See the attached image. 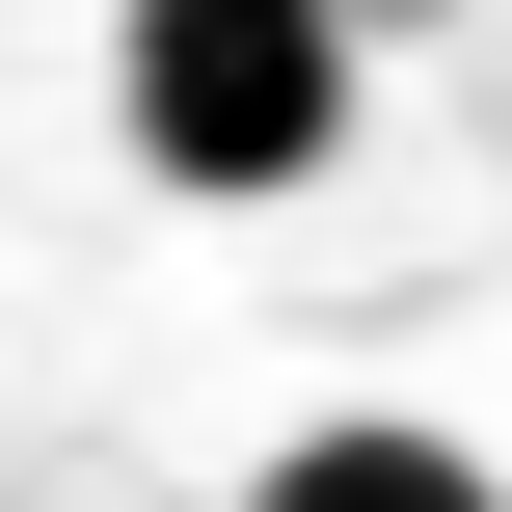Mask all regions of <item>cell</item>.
I'll return each instance as SVG.
<instances>
[{
	"mask_svg": "<svg viewBox=\"0 0 512 512\" xmlns=\"http://www.w3.org/2000/svg\"><path fill=\"white\" fill-rule=\"evenodd\" d=\"M108 135H135V189H189V216L324 189V162H351V0H108Z\"/></svg>",
	"mask_w": 512,
	"mask_h": 512,
	"instance_id": "cell-1",
	"label": "cell"
},
{
	"mask_svg": "<svg viewBox=\"0 0 512 512\" xmlns=\"http://www.w3.org/2000/svg\"><path fill=\"white\" fill-rule=\"evenodd\" d=\"M243 512H512V486L459 459V432H405V405H324V432H297Z\"/></svg>",
	"mask_w": 512,
	"mask_h": 512,
	"instance_id": "cell-2",
	"label": "cell"
}]
</instances>
